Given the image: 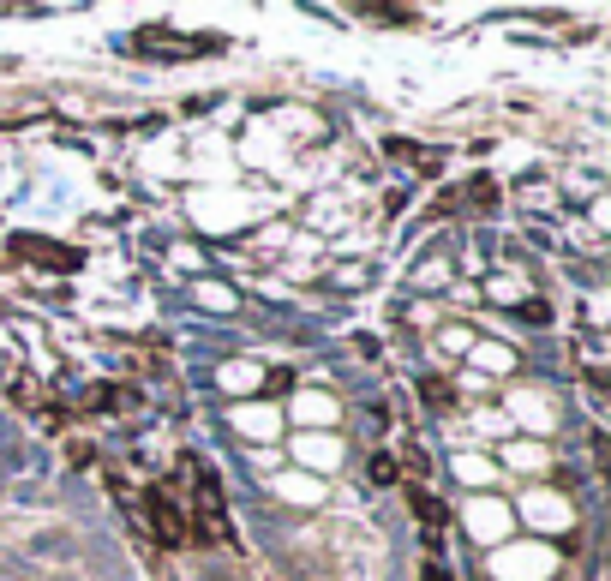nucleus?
<instances>
[{
  "instance_id": "f257e3e1",
  "label": "nucleus",
  "mask_w": 611,
  "mask_h": 581,
  "mask_svg": "<svg viewBox=\"0 0 611 581\" xmlns=\"http://www.w3.org/2000/svg\"><path fill=\"white\" fill-rule=\"evenodd\" d=\"M192 504H198L192 540H198V546H222V540H228V510H222V486H216V468H210V462L192 468Z\"/></svg>"
},
{
  "instance_id": "f03ea898",
  "label": "nucleus",
  "mask_w": 611,
  "mask_h": 581,
  "mask_svg": "<svg viewBox=\"0 0 611 581\" xmlns=\"http://www.w3.org/2000/svg\"><path fill=\"white\" fill-rule=\"evenodd\" d=\"M144 522H150V534H156V546H186L192 540V516H186V504L168 492V486H150L144 492V510H138Z\"/></svg>"
},
{
  "instance_id": "7ed1b4c3",
  "label": "nucleus",
  "mask_w": 611,
  "mask_h": 581,
  "mask_svg": "<svg viewBox=\"0 0 611 581\" xmlns=\"http://www.w3.org/2000/svg\"><path fill=\"white\" fill-rule=\"evenodd\" d=\"M132 48L138 54H162V60H198V54H222L228 42L222 36H174L168 24H144L132 36Z\"/></svg>"
},
{
  "instance_id": "20e7f679",
  "label": "nucleus",
  "mask_w": 611,
  "mask_h": 581,
  "mask_svg": "<svg viewBox=\"0 0 611 581\" xmlns=\"http://www.w3.org/2000/svg\"><path fill=\"white\" fill-rule=\"evenodd\" d=\"M12 258H24V264H54V270H78V252H72V246L36 240V234H18V240H12Z\"/></svg>"
},
{
  "instance_id": "39448f33",
  "label": "nucleus",
  "mask_w": 611,
  "mask_h": 581,
  "mask_svg": "<svg viewBox=\"0 0 611 581\" xmlns=\"http://www.w3.org/2000/svg\"><path fill=\"white\" fill-rule=\"evenodd\" d=\"M414 516L426 522V534H438V528H444V504H438L432 492H420V486H414Z\"/></svg>"
},
{
  "instance_id": "423d86ee",
  "label": "nucleus",
  "mask_w": 611,
  "mask_h": 581,
  "mask_svg": "<svg viewBox=\"0 0 611 581\" xmlns=\"http://www.w3.org/2000/svg\"><path fill=\"white\" fill-rule=\"evenodd\" d=\"M426 402H438V408H444V402H450V384H444V378H432V384H426Z\"/></svg>"
}]
</instances>
